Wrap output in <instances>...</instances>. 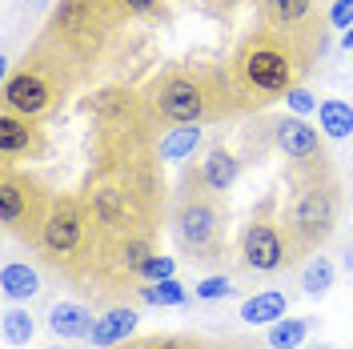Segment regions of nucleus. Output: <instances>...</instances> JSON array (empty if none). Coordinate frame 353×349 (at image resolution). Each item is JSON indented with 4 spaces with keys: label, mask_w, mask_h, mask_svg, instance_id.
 <instances>
[{
    "label": "nucleus",
    "mask_w": 353,
    "mask_h": 349,
    "mask_svg": "<svg viewBox=\"0 0 353 349\" xmlns=\"http://www.w3.org/2000/svg\"><path fill=\"white\" fill-rule=\"evenodd\" d=\"M285 309H289V297L281 289H261L249 301H241V321L245 326H273V321L285 317Z\"/></svg>",
    "instance_id": "17"
},
{
    "label": "nucleus",
    "mask_w": 353,
    "mask_h": 349,
    "mask_svg": "<svg viewBox=\"0 0 353 349\" xmlns=\"http://www.w3.org/2000/svg\"><path fill=\"white\" fill-rule=\"evenodd\" d=\"M48 349H68V346H48Z\"/></svg>",
    "instance_id": "35"
},
{
    "label": "nucleus",
    "mask_w": 353,
    "mask_h": 349,
    "mask_svg": "<svg viewBox=\"0 0 353 349\" xmlns=\"http://www.w3.org/2000/svg\"><path fill=\"white\" fill-rule=\"evenodd\" d=\"M197 297H205V301H225V297H233V281L229 277H205V281H197Z\"/></svg>",
    "instance_id": "25"
},
{
    "label": "nucleus",
    "mask_w": 353,
    "mask_h": 349,
    "mask_svg": "<svg viewBox=\"0 0 353 349\" xmlns=\"http://www.w3.org/2000/svg\"><path fill=\"white\" fill-rule=\"evenodd\" d=\"M333 261L330 257H309L305 269H301V293L305 297H325L333 289Z\"/></svg>",
    "instance_id": "21"
},
{
    "label": "nucleus",
    "mask_w": 353,
    "mask_h": 349,
    "mask_svg": "<svg viewBox=\"0 0 353 349\" xmlns=\"http://www.w3.org/2000/svg\"><path fill=\"white\" fill-rule=\"evenodd\" d=\"M141 301L145 306H185L189 301V289L176 281V277H165V281H149L145 289H141Z\"/></svg>",
    "instance_id": "23"
},
{
    "label": "nucleus",
    "mask_w": 353,
    "mask_h": 349,
    "mask_svg": "<svg viewBox=\"0 0 353 349\" xmlns=\"http://www.w3.org/2000/svg\"><path fill=\"white\" fill-rule=\"evenodd\" d=\"M321 137L325 132L313 129L305 117H281L277 125H273V145L285 153V161H293V169L297 165H313V161H325V145H321Z\"/></svg>",
    "instance_id": "11"
},
{
    "label": "nucleus",
    "mask_w": 353,
    "mask_h": 349,
    "mask_svg": "<svg viewBox=\"0 0 353 349\" xmlns=\"http://www.w3.org/2000/svg\"><path fill=\"white\" fill-rule=\"evenodd\" d=\"M345 273H350V277H353V241H350V245H345Z\"/></svg>",
    "instance_id": "32"
},
{
    "label": "nucleus",
    "mask_w": 353,
    "mask_h": 349,
    "mask_svg": "<svg viewBox=\"0 0 353 349\" xmlns=\"http://www.w3.org/2000/svg\"><path fill=\"white\" fill-rule=\"evenodd\" d=\"M141 349H193V346L181 341V337H153V341H145Z\"/></svg>",
    "instance_id": "30"
},
{
    "label": "nucleus",
    "mask_w": 353,
    "mask_h": 349,
    "mask_svg": "<svg viewBox=\"0 0 353 349\" xmlns=\"http://www.w3.org/2000/svg\"><path fill=\"white\" fill-rule=\"evenodd\" d=\"M201 137H205L201 125H173V129L157 141V157L161 161H189L201 149Z\"/></svg>",
    "instance_id": "20"
},
{
    "label": "nucleus",
    "mask_w": 353,
    "mask_h": 349,
    "mask_svg": "<svg viewBox=\"0 0 353 349\" xmlns=\"http://www.w3.org/2000/svg\"><path fill=\"white\" fill-rule=\"evenodd\" d=\"M137 321H141V317H137V309L117 306V309H109L105 317H97V321H92L88 341H92L97 349H112V346H121L132 329H137Z\"/></svg>",
    "instance_id": "15"
},
{
    "label": "nucleus",
    "mask_w": 353,
    "mask_h": 349,
    "mask_svg": "<svg viewBox=\"0 0 353 349\" xmlns=\"http://www.w3.org/2000/svg\"><path fill=\"white\" fill-rule=\"evenodd\" d=\"M305 333H309V317H285V321L269 326L265 341H269V349H297L305 341Z\"/></svg>",
    "instance_id": "22"
},
{
    "label": "nucleus",
    "mask_w": 353,
    "mask_h": 349,
    "mask_svg": "<svg viewBox=\"0 0 353 349\" xmlns=\"http://www.w3.org/2000/svg\"><path fill=\"white\" fill-rule=\"evenodd\" d=\"M317 129L325 132L330 141H350L353 137V105L341 97H325L317 105Z\"/></svg>",
    "instance_id": "19"
},
{
    "label": "nucleus",
    "mask_w": 353,
    "mask_h": 349,
    "mask_svg": "<svg viewBox=\"0 0 353 349\" xmlns=\"http://www.w3.org/2000/svg\"><path fill=\"white\" fill-rule=\"evenodd\" d=\"M341 44H345V48H353V24L345 28V32H341Z\"/></svg>",
    "instance_id": "33"
},
{
    "label": "nucleus",
    "mask_w": 353,
    "mask_h": 349,
    "mask_svg": "<svg viewBox=\"0 0 353 349\" xmlns=\"http://www.w3.org/2000/svg\"><path fill=\"white\" fill-rule=\"evenodd\" d=\"M48 209H52V201L41 193V185L28 181V173H17L4 161V173H0V221H4V229L8 233H28L37 241Z\"/></svg>",
    "instance_id": "7"
},
{
    "label": "nucleus",
    "mask_w": 353,
    "mask_h": 349,
    "mask_svg": "<svg viewBox=\"0 0 353 349\" xmlns=\"http://www.w3.org/2000/svg\"><path fill=\"white\" fill-rule=\"evenodd\" d=\"M117 17H129L117 0H61V8L52 12L48 32L65 44L68 52H97V44L109 37Z\"/></svg>",
    "instance_id": "5"
},
{
    "label": "nucleus",
    "mask_w": 353,
    "mask_h": 349,
    "mask_svg": "<svg viewBox=\"0 0 353 349\" xmlns=\"http://www.w3.org/2000/svg\"><path fill=\"white\" fill-rule=\"evenodd\" d=\"M153 253L157 249H153V237H149V233H132V237L117 241L112 265H117V273H121L125 281H145V265H149Z\"/></svg>",
    "instance_id": "14"
},
{
    "label": "nucleus",
    "mask_w": 353,
    "mask_h": 349,
    "mask_svg": "<svg viewBox=\"0 0 353 349\" xmlns=\"http://www.w3.org/2000/svg\"><path fill=\"white\" fill-rule=\"evenodd\" d=\"M273 205H265L257 217H249V225L241 229V265L249 273H281L289 261H293V245H289V233L281 229V221L269 217Z\"/></svg>",
    "instance_id": "8"
},
{
    "label": "nucleus",
    "mask_w": 353,
    "mask_h": 349,
    "mask_svg": "<svg viewBox=\"0 0 353 349\" xmlns=\"http://www.w3.org/2000/svg\"><path fill=\"white\" fill-rule=\"evenodd\" d=\"M309 349H330V346H309Z\"/></svg>",
    "instance_id": "34"
},
{
    "label": "nucleus",
    "mask_w": 353,
    "mask_h": 349,
    "mask_svg": "<svg viewBox=\"0 0 353 349\" xmlns=\"http://www.w3.org/2000/svg\"><path fill=\"white\" fill-rule=\"evenodd\" d=\"M0 293L8 301H32L41 293V273L28 261H8L0 269Z\"/></svg>",
    "instance_id": "18"
},
{
    "label": "nucleus",
    "mask_w": 353,
    "mask_h": 349,
    "mask_svg": "<svg viewBox=\"0 0 353 349\" xmlns=\"http://www.w3.org/2000/svg\"><path fill=\"white\" fill-rule=\"evenodd\" d=\"M92 233H97V221L85 201H52L37 245L52 261H85V253L92 249Z\"/></svg>",
    "instance_id": "6"
},
{
    "label": "nucleus",
    "mask_w": 353,
    "mask_h": 349,
    "mask_svg": "<svg viewBox=\"0 0 353 349\" xmlns=\"http://www.w3.org/2000/svg\"><path fill=\"white\" fill-rule=\"evenodd\" d=\"M209 4H213L217 12H229V8H233V4H241V0H209Z\"/></svg>",
    "instance_id": "31"
},
{
    "label": "nucleus",
    "mask_w": 353,
    "mask_h": 349,
    "mask_svg": "<svg viewBox=\"0 0 353 349\" xmlns=\"http://www.w3.org/2000/svg\"><path fill=\"white\" fill-rule=\"evenodd\" d=\"M261 21L265 28L293 37L301 44L321 48V17H317V0H261Z\"/></svg>",
    "instance_id": "10"
},
{
    "label": "nucleus",
    "mask_w": 353,
    "mask_h": 349,
    "mask_svg": "<svg viewBox=\"0 0 353 349\" xmlns=\"http://www.w3.org/2000/svg\"><path fill=\"white\" fill-rule=\"evenodd\" d=\"M57 105V81L37 65H24L21 72H8L4 81V109L21 112V117H41Z\"/></svg>",
    "instance_id": "9"
},
{
    "label": "nucleus",
    "mask_w": 353,
    "mask_h": 349,
    "mask_svg": "<svg viewBox=\"0 0 353 349\" xmlns=\"http://www.w3.org/2000/svg\"><path fill=\"white\" fill-rule=\"evenodd\" d=\"M285 105H289V112H297V117H305V112H317V105H321V101H317V97H313V92H309V88H289L285 92Z\"/></svg>",
    "instance_id": "26"
},
{
    "label": "nucleus",
    "mask_w": 353,
    "mask_h": 349,
    "mask_svg": "<svg viewBox=\"0 0 353 349\" xmlns=\"http://www.w3.org/2000/svg\"><path fill=\"white\" fill-rule=\"evenodd\" d=\"M193 177H197L201 189H209V193H229L237 185V177H241V157L229 153L225 145H213L209 153L201 157V165Z\"/></svg>",
    "instance_id": "13"
},
{
    "label": "nucleus",
    "mask_w": 353,
    "mask_h": 349,
    "mask_svg": "<svg viewBox=\"0 0 353 349\" xmlns=\"http://www.w3.org/2000/svg\"><path fill=\"white\" fill-rule=\"evenodd\" d=\"M0 333H4L8 346H28L32 333H37V321H32L28 309H4V317H0Z\"/></svg>",
    "instance_id": "24"
},
{
    "label": "nucleus",
    "mask_w": 353,
    "mask_h": 349,
    "mask_svg": "<svg viewBox=\"0 0 353 349\" xmlns=\"http://www.w3.org/2000/svg\"><path fill=\"white\" fill-rule=\"evenodd\" d=\"M129 17H157L165 8V0H117Z\"/></svg>",
    "instance_id": "28"
},
{
    "label": "nucleus",
    "mask_w": 353,
    "mask_h": 349,
    "mask_svg": "<svg viewBox=\"0 0 353 349\" xmlns=\"http://www.w3.org/2000/svg\"><path fill=\"white\" fill-rule=\"evenodd\" d=\"M44 153V132L32 125V117L21 112H0V157L17 161V157H41Z\"/></svg>",
    "instance_id": "12"
},
{
    "label": "nucleus",
    "mask_w": 353,
    "mask_h": 349,
    "mask_svg": "<svg viewBox=\"0 0 353 349\" xmlns=\"http://www.w3.org/2000/svg\"><path fill=\"white\" fill-rule=\"evenodd\" d=\"M309 61H313V44L281 37L273 28L249 32L237 44V57H233V68H229V81L241 97V109H261L269 101L285 97L289 88H297Z\"/></svg>",
    "instance_id": "1"
},
{
    "label": "nucleus",
    "mask_w": 353,
    "mask_h": 349,
    "mask_svg": "<svg viewBox=\"0 0 353 349\" xmlns=\"http://www.w3.org/2000/svg\"><path fill=\"white\" fill-rule=\"evenodd\" d=\"M173 273H176V261L173 257H161V253H153L149 265H145V281H165V277H173Z\"/></svg>",
    "instance_id": "27"
},
{
    "label": "nucleus",
    "mask_w": 353,
    "mask_h": 349,
    "mask_svg": "<svg viewBox=\"0 0 353 349\" xmlns=\"http://www.w3.org/2000/svg\"><path fill=\"white\" fill-rule=\"evenodd\" d=\"M173 237L185 253V261H217V253H225V229H221V209L209 197V189H201L197 177H189L185 197L173 213Z\"/></svg>",
    "instance_id": "4"
},
{
    "label": "nucleus",
    "mask_w": 353,
    "mask_h": 349,
    "mask_svg": "<svg viewBox=\"0 0 353 349\" xmlns=\"http://www.w3.org/2000/svg\"><path fill=\"white\" fill-rule=\"evenodd\" d=\"M92 313L85 306H77V301H57V306L48 309V329L57 333V337H65V341H81L92 333Z\"/></svg>",
    "instance_id": "16"
},
{
    "label": "nucleus",
    "mask_w": 353,
    "mask_h": 349,
    "mask_svg": "<svg viewBox=\"0 0 353 349\" xmlns=\"http://www.w3.org/2000/svg\"><path fill=\"white\" fill-rule=\"evenodd\" d=\"M330 24L333 28H350L353 24V0H333V8H330Z\"/></svg>",
    "instance_id": "29"
},
{
    "label": "nucleus",
    "mask_w": 353,
    "mask_h": 349,
    "mask_svg": "<svg viewBox=\"0 0 353 349\" xmlns=\"http://www.w3.org/2000/svg\"><path fill=\"white\" fill-rule=\"evenodd\" d=\"M225 97H237V88L225 77L217 81V77L197 72V68H165L145 88L149 112L169 121V125H205V121L229 117L237 109V101H225Z\"/></svg>",
    "instance_id": "2"
},
{
    "label": "nucleus",
    "mask_w": 353,
    "mask_h": 349,
    "mask_svg": "<svg viewBox=\"0 0 353 349\" xmlns=\"http://www.w3.org/2000/svg\"><path fill=\"white\" fill-rule=\"evenodd\" d=\"M341 221V185L325 161L297 165L293 173V201L285 213V233L293 249H317Z\"/></svg>",
    "instance_id": "3"
}]
</instances>
